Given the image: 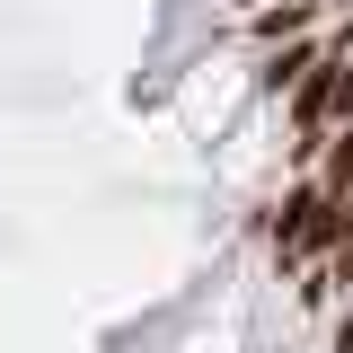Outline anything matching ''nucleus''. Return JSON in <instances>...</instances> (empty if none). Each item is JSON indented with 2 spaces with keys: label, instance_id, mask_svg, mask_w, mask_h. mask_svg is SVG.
<instances>
[{
  "label": "nucleus",
  "instance_id": "obj_1",
  "mask_svg": "<svg viewBox=\"0 0 353 353\" xmlns=\"http://www.w3.org/2000/svg\"><path fill=\"white\" fill-rule=\"evenodd\" d=\"M327 53H336V36H327V44H318V36H301V44H283V53H265V97H292V88H301V71H309V62H327Z\"/></svg>",
  "mask_w": 353,
  "mask_h": 353
},
{
  "label": "nucleus",
  "instance_id": "obj_3",
  "mask_svg": "<svg viewBox=\"0 0 353 353\" xmlns=\"http://www.w3.org/2000/svg\"><path fill=\"white\" fill-rule=\"evenodd\" d=\"M318 185H327V194H353V124L327 132V150H318Z\"/></svg>",
  "mask_w": 353,
  "mask_h": 353
},
{
  "label": "nucleus",
  "instance_id": "obj_4",
  "mask_svg": "<svg viewBox=\"0 0 353 353\" xmlns=\"http://www.w3.org/2000/svg\"><path fill=\"white\" fill-rule=\"evenodd\" d=\"M336 353H353V318H345V327H336Z\"/></svg>",
  "mask_w": 353,
  "mask_h": 353
},
{
  "label": "nucleus",
  "instance_id": "obj_2",
  "mask_svg": "<svg viewBox=\"0 0 353 353\" xmlns=\"http://www.w3.org/2000/svg\"><path fill=\"white\" fill-rule=\"evenodd\" d=\"M301 27H318V0H283V9H274V0H256V36H265V44L301 36Z\"/></svg>",
  "mask_w": 353,
  "mask_h": 353
}]
</instances>
